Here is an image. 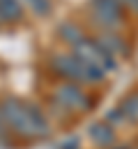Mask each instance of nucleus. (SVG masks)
I'll return each instance as SVG.
<instances>
[{
    "label": "nucleus",
    "instance_id": "obj_6",
    "mask_svg": "<svg viewBox=\"0 0 138 149\" xmlns=\"http://www.w3.org/2000/svg\"><path fill=\"white\" fill-rule=\"evenodd\" d=\"M97 41L111 53V55H129V44L124 41V39L115 35V30H101L97 35Z\"/></svg>",
    "mask_w": 138,
    "mask_h": 149
},
{
    "label": "nucleus",
    "instance_id": "obj_10",
    "mask_svg": "<svg viewBox=\"0 0 138 149\" xmlns=\"http://www.w3.org/2000/svg\"><path fill=\"white\" fill-rule=\"evenodd\" d=\"M120 5H122L124 9H129V12L138 14V0H120Z\"/></svg>",
    "mask_w": 138,
    "mask_h": 149
},
{
    "label": "nucleus",
    "instance_id": "obj_7",
    "mask_svg": "<svg viewBox=\"0 0 138 149\" xmlns=\"http://www.w3.org/2000/svg\"><path fill=\"white\" fill-rule=\"evenodd\" d=\"M23 16V0H0V23H16Z\"/></svg>",
    "mask_w": 138,
    "mask_h": 149
},
{
    "label": "nucleus",
    "instance_id": "obj_1",
    "mask_svg": "<svg viewBox=\"0 0 138 149\" xmlns=\"http://www.w3.org/2000/svg\"><path fill=\"white\" fill-rule=\"evenodd\" d=\"M0 117L2 122L23 138L37 140L48 135V122L35 106L21 101V99H5L0 106Z\"/></svg>",
    "mask_w": 138,
    "mask_h": 149
},
{
    "label": "nucleus",
    "instance_id": "obj_4",
    "mask_svg": "<svg viewBox=\"0 0 138 149\" xmlns=\"http://www.w3.org/2000/svg\"><path fill=\"white\" fill-rule=\"evenodd\" d=\"M74 48H76V55H78L81 60H85L88 64H92V67H99V69H104V71H108V69L115 67V55H111L97 39L85 37L83 41H78Z\"/></svg>",
    "mask_w": 138,
    "mask_h": 149
},
{
    "label": "nucleus",
    "instance_id": "obj_3",
    "mask_svg": "<svg viewBox=\"0 0 138 149\" xmlns=\"http://www.w3.org/2000/svg\"><path fill=\"white\" fill-rule=\"evenodd\" d=\"M120 0H90V16L101 30H118L124 21Z\"/></svg>",
    "mask_w": 138,
    "mask_h": 149
},
{
    "label": "nucleus",
    "instance_id": "obj_5",
    "mask_svg": "<svg viewBox=\"0 0 138 149\" xmlns=\"http://www.w3.org/2000/svg\"><path fill=\"white\" fill-rule=\"evenodd\" d=\"M55 96H58L60 106H62V108H67V110L81 112V110H88V108H90V99L85 96V92L81 90L74 80H69V83L60 85L58 90H55Z\"/></svg>",
    "mask_w": 138,
    "mask_h": 149
},
{
    "label": "nucleus",
    "instance_id": "obj_9",
    "mask_svg": "<svg viewBox=\"0 0 138 149\" xmlns=\"http://www.w3.org/2000/svg\"><path fill=\"white\" fill-rule=\"evenodd\" d=\"M90 135H92V140L101 145V147H106V145H111L113 140H115V133L111 126H106V124H92V129H90Z\"/></svg>",
    "mask_w": 138,
    "mask_h": 149
},
{
    "label": "nucleus",
    "instance_id": "obj_8",
    "mask_svg": "<svg viewBox=\"0 0 138 149\" xmlns=\"http://www.w3.org/2000/svg\"><path fill=\"white\" fill-rule=\"evenodd\" d=\"M58 35L60 39H64V41H69V44H78V41H83L85 39V35H83V30H81L76 23H71V21H67V23H62L58 28Z\"/></svg>",
    "mask_w": 138,
    "mask_h": 149
},
{
    "label": "nucleus",
    "instance_id": "obj_2",
    "mask_svg": "<svg viewBox=\"0 0 138 149\" xmlns=\"http://www.w3.org/2000/svg\"><path fill=\"white\" fill-rule=\"evenodd\" d=\"M51 67L60 76L69 78V80H78V83H99V80H104V69L88 64L76 53L74 55H64V53L53 55L51 57Z\"/></svg>",
    "mask_w": 138,
    "mask_h": 149
}]
</instances>
